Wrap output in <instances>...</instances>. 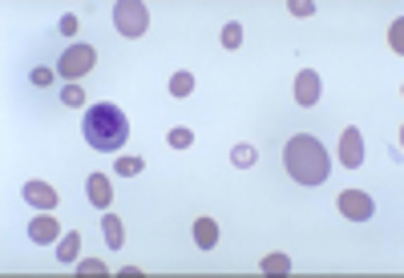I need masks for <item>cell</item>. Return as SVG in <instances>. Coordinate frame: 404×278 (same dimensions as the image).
Segmentation results:
<instances>
[{
	"mask_svg": "<svg viewBox=\"0 0 404 278\" xmlns=\"http://www.w3.org/2000/svg\"><path fill=\"white\" fill-rule=\"evenodd\" d=\"M283 165H287V174L299 181V186H320V181H327V174H332V158H327L323 141H315L311 133L291 137L287 149H283Z\"/></svg>",
	"mask_w": 404,
	"mask_h": 278,
	"instance_id": "6da1fadb",
	"label": "cell"
},
{
	"mask_svg": "<svg viewBox=\"0 0 404 278\" xmlns=\"http://www.w3.org/2000/svg\"><path fill=\"white\" fill-rule=\"evenodd\" d=\"M85 141L97 153H117L129 141V117L110 101H97L93 109H85Z\"/></svg>",
	"mask_w": 404,
	"mask_h": 278,
	"instance_id": "7a4b0ae2",
	"label": "cell"
},
{
	"mask_svg": "<svg viewBox=\"0 0 404 278\" xmlns=\"http://www.w3.org/2000/svg\"><path fill=\"white\" fill-rule=\"evenodd\" d=\"M113 25L122 36H142L150 29V8L142 0H117L113 4Z\"/></svg>",
	"mask_w": 404,
	"mask_h": 278,
	"instance_id": "3957f363",
	"label": "cell"
},
{
	"mask_svg": "<svg viewBox=\"0 0 404 278\" xmlns=\"http://www.w3.org/2000/svg\"><path fill=\"white\" fill-rule=\"evenodd\" d=\"M93 65H97V49H93V45H69V49L61 53V61H57V73L69 77V81H77V77H85Z\"/></svg>",
	"mask_w": 404,
	"mask_h": 278,
	"instance_id": "277c9868",
	"label": "cell"
},
{
	"mask_svg": "<svg viewBox=\"0 0 404 278\" xmlns=\"http://www.w3.org/2000/svg\"><path fill=\"white\" fill-rule=\"evenodd\" d=\"M339 214L352 218V222H368L372 214H376V202H372L364 190H344V194H339Z\"/></svg>",
	"mask_w": 404,
	"mask_h": 278,
	"instance_id": "5b68a950",
	"label": "cell"
},
{
	"mask_svg": "<svg viewBox=\"0 0 404 278\" xmlns=\"http://www.w3.org/2000/svg\"><path fill=\"white\" fill-rule=\"evenodd\" d=\"M339 165L344 169H360L364 165V137H360L356 125H348L344 137H339Z\"/></svg>",
	"mask_w": 404,
	"mask_h": 278,
	"instance_id": "8992f818",
	"label": "cell"
},
{
	"mask_svg": "<svg viewBox=\"0 0 404 278\" xmlns=\"http://www.w3.org/2000/svg\"><path fill=\"white\" fill-rule=\"evenodd\" d=\"M320 73L315 69H299V77H295V101L304 105V109H311L315 101H320Z\"/></svg>",
	"mask_w": 404,
	"mask_h": 278,
	"instance_id": "52a82bcc",
	"label": "cell"
},
{
	"mask_svg": "<svg viewBox=\"0 0 404 278\" xmlns=\"http://www.w3.org/2000/svg\"><path fill=\"white\" fill-rule=\"evenodd\" d=\"M29 238L37 246H48L53 242V238H61V222H57V218H53V214H37V218H32L29 222Z\"/></svg>",
	"mask_w": 404,
	"mask_h": 278,
	"instance_id": "ba28073f",
	"label": "cell"
},
{
	"mask_svg": "<svg viewBox=\"0 0 404 278\" xmlns=\"http://www.w3.org/2000/svg\"><path fill=\"white\" fill-rule=\"evenodd\" d=\"M85 194H89V202H93L97 210L105 214V206L113 202V186L105 174H89V181H85Z\"/></svg>",
	"mask_w": 404,
	"mask_h": 278,
	"instance_id": "9c48e42d",
	"label": "cell"
},
{
	"mask_svg": "<svg viewBox=\"0 0 404 278\" xmlns=\"http://www.w3.org/2000/svg\"><path fill=\"white\" fill-rule=\"evenodd\" d=\"M20 194H25L29 206H41V210H53V206H57V190L45 186V181H25V190H20Z\"/></svg>",
	"mask_w": 404,
	"mask_h": 278,
	"instance_id": "30bf717a",
	"label": "cell"
},
{
	"mask_svg": "<svg viewBox=\"0 0 404 278\" xmlns=\"http://www.w3.org/2000/svg\"><path fill=\"white\" fill-rule=\"evenodd\" d=\"M101 234H105V246H110V250H122V246H126V226H122L117 214H101Z\"/></svg>",
	"mask_w": 404,
	"mask_h": 278,
	"instance_id": "8fae6325",
	"label": "cell"
},
{
	"mask_svg": "<svg viewBox=\"0 0 404 278\" xmlns=\"http://www.w3.org/2000/svg\"><path fill=\"white\" fill-rule=\"evenodd\" d=\"M194 242H198V250H214V242H219V222H214V218H198V222H194Z\"/></svg>",
	"mask_w": 404,
	"mask_h": 278,
	"instance_id": "7c38bea8",
	"label": "cell"
},
{
	"mask_svg": "<svg viewBox=\"0 0 404 278\" xmlns=\"http://www.w3.org/2000/svg\"><path fill=\"white\" fill-rule=\"evenodd\" d=\"M81 254V234L77 230H69L61 242H57V262H73Z\"/></svg>",
	"mask_w": 404,
	"mask_h": 278,
	"instance_id": "4fadbf2b",
	"label": "cell"
},
{
	"mask_svg": "<svg viewBox=\"0 0 404 278\" xmlns=\"http://www.w3.org/2000/svg\"><path fill=\"white\" fill-rule=\"evenodd\" d=\"M259 270L263 274H291V258L287 254H267V258L259 262Z\"/></svg>",
	"mask_w": 404,
	"mask_h": 278,
	"instance_id": "5bb4252c",
	"label": "cell"
},
{
	"mask_svg": "<svg viewBox=\"0 0 404 278\" xmlns=\"http://www.w3.org/2000/svg\"><path fill=\"white\" fill-rule=\"evenodd\" d=\"M190 93H194V73H186V69L174 73L170 77V97H190Z\"/></svg>",
	"mask_w": 404,
	"mask_h": 278,
	"instance_id": "9a60e30c",
	"label": "cell"
},
{
	"mask_svg": "<svg viewBox=\"0 0 404 278\" xmlns=\"http://www.w3.org/2000/svg\"><path fill=\"white\" fill-rule=\"evenodd\" d=\"M142 169H145V162H142V158H129V153L113 162V174H122V178H138Z\"/></svg>",
	"mask_w": 404,
	"mask_h": 278,
	"instance_id": "2e32d148",
	"label": "cell"
},
{
	"mask_svg": "<svg viewBox=\"0 0 404 278\" xmlns=\"http://www.w3.org/2000/svg\"><path fill=\"white\" fill-rule=\"evenodd\" d=\"M230 162L239 165V169H251V165L259 162V153H255V146H235V149H230Z\"/></svg>",
	"mask_w": 404,
	"mask_h": 278,
	"instance_id": "e0dca14e",
	"label": "cell"
},
{
	"mask_svg": "<svg viewBox=\"0 0 404 278\" xmlns=\"http://www.w3.org/2000/svg\"><path fill=\"white\" fill-rule=\"evenodd\" d=\"M239 45H242V29L235 25V20H230V25H223V49H230V53H235Z\"/></svg>",
	"mask_w": 404,
	"mask_h": 278,
	"instance_id": "ac0fdd59",
	"label": "cell"
},
{
	"mask_svg": "<svg viewBox=\"0 0 404 278\" xmlns=\"http://www.w3.org/2000/svg\"><path fill=\"white\" fill-rule=\"evenodd\" d=\"M61 101H65V105H73V109H77V105H85V89H81L77 81H69V85L61 89Z\"/></svg>",
	"mask_w": 404,
	"mask_h": 278,
	"instance_id": "d6986e66",
	"label": "cell"
},
{
	"mask_svg": "<svg viewBox=\"0 0 404 278\" xmlns=\"http://www.w3.org/2000/svg\"><path fill=\"white\" fill-rule=\"evenodd\" d=\"M166 141H170L174 149H190L194 146V133L186 130V125H178V130H170V137H166Z\"/></svg>",
	"mask_w": 404,
	"mask_h": 278,
	"instance_id": "ffe728a7",
	"label": "cell"
},
{
	"mask_svg": "<svg viewBox=\"0 0 404 278\" xmlns=\"http://www.w3.org/2000/svg\"><path fill=\"white\" fill-rule=\"evenodd\" d=\"M388 45H392V53H404V20H396L388 29Z\"/></svg>",
	"mask_w": 404,
	"mask_h": 278,
	"instance_id": "44dd1931",
	"label": "cell"
},
{
	"mask_svg": "<svg viewBox=\"0 0 404 278\" xmlns=\"http://www.w3.org/2000/svg\"><path fill=\"white\" fill-rule=\"evenodd\" d=\"M287 13H291V17H311V13H315V4H311V0H287Z\"/></svg>",
	"mask_w": 404,
	"mask_h": 278,
	"instance_id": "7402d4cb",
	"label": "cell"
},
{
	"mask_svg": "<svg viewBox=\"0 0 404 278\" xmlns=\"http://www.w3.org/2000/svg\"><path fill=\"white\" fill-rule=\"evenodd\" d=\"M77 274H105V262H101V258H85L77 266Z\"/></svg>",
	"mask_w": 404,
	"mask_h": 278,
	"instance_id": "603a6c76",
	"label": "cell"
},
{
	"mask_svg": "<svg viewBox=\"0 0 404 278\" xmlns=\"http://www.w3.org/2000/svg\"><path fill=\"white\" fill-rule=\"evenodd\" d=\"M57 29H61L65 36H77V29H81V20L73 17V13H65V17H61V25H57Z\"/></svg>",
	"mask_w": 404,
	"mask_h": 278,
	"instance_id": "cb8c5ba5",
	"label": "cell"
},
{
	"mask_svg": "<svg viewBox=\"0 0 404 278\" xmlns=\"http://www.w3.org/2000/svg\"><path fill=\"white\" fill-rule=\"evenodd\" d=\"M29 81H32V85H41V89H45V85H53V73H48L45 65H41V69H32V73H29Z\"/></svg>",
	"mask_w": 404,
	"mask_h": 278,
	"instance_id": "d4e9b609",
	"label": "cell"
}]
</instances>
